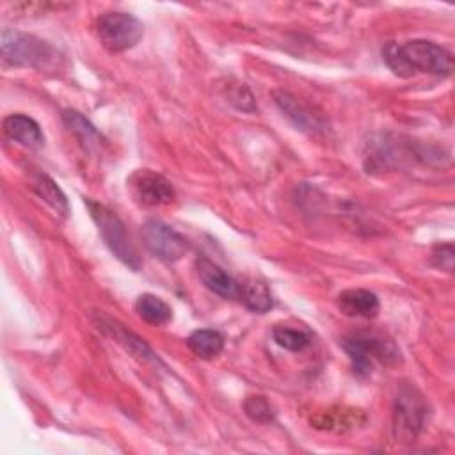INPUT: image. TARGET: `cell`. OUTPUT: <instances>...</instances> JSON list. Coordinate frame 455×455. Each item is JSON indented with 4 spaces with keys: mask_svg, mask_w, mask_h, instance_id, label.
Instances as JSON below:
<instances>
[{
    "mask_svg": "<svg viewBox=\"0 0 455 455\" xmlns=\"http://www.w3.org/2000/svg\"><path fill=\"white\" fill-rule=\"evenodd\" d=\"M338 309L348 318H373L380 309V302L370 290L350 288L338 295Z\"/></svg>",
    "mask_w": 455,
    "mask_h": 455,
    "instance_id": "11",
    "label": "cell"
},
{
    "mask_svg": "<svg viewBox=\"0 0 455 455\" xmlns=\"http://www.w3.org/2000/svg\"><path fill=\"white\" fill-rule=\"evenodd\" d=\"M341 347L347 352L352 363V370L357 377L370 375L375 363L389 366L400 361V350L396 345L375 334H352L341 341Z\"/></svg>",
    "mask_w": 455,
    "mask_h": 455,
    "instance_id": "3",
    "label": "cell"
},
{
    "mask_svg": "<svg viewBox=\"0 0 455 455\" xmlns=\"http://www.w3.org/2000/svg\"><path fill=\"white\" fill-rule=\"evenodd\" d=\"M272 338L279 347L291 352H300L311 343V338L307 332L288 327V325H275L272 331Z\"/></svg>",
    "mask_w": 455,
    "mask_h": 455,
    "instance_id": "20",
    "label": "cell"
},
{
    "mask_svg": "<svg viewBox=\"0 0 455 455\" xmlns=\"http://www.w3.org/2000/svg\"><path fill=\"white\" fill-rule=\"evenodd\" d=\"M32 190L39 199H43L50 208H53L60 215H68L69 206L64 192L59 185L46 174H36L32 180Z\"/></svg>",
    "mask_w": 455,
    "mask_h": 455,
    "instance_id": "18",
    "label": "cell"
},
{
    "mask_svg": "<svg viewBox=\"0 0 455 455\" xmlns=\"http://www.w3.org/2000/svg\"><path fill=\"white\" fill-rule=\"evenodd\" d=\"M196 270L203 284L224 299H238L240 283L208 258H197Z\"/></svg>",
    "mask_w": 455,
    "mask_h": 455,
    "instance_id": "10",
    "label": "cell"
},
{
    "mask_svg": "<svg viewBox=\"0 0 455 455\" xmlns=\"http://www.w3.org/2000/svg\"><path fill=\"white\" fill-rule=\"evenodd\" d=\"M274 101L281 108V112L302 132L318 133L325 128V121L320 114H316L307 103L300 98L293 96L288 91H274Z\"/></svg>",
    "mask_w": 455,
    "mask_h": 455,
    "instance_id": "9",
    "label": "cell"
},
{
    "mask_svg": "<svg viewBox=\"0 0 455 455\" xmlns=\"http://www.w3.org/2000/svg\"><path fill=\"white\" fill-rule=\"evenodd\" d=\"M128 188L135 203L146 208L162 206L174 201V188L171 181L149 169L135 171L128 178Z\"/></svg>",
    "mask_w": 455,
    "mask_h": 455,
    "instance_id": "8",
    "label": "cell"
},
{
    "mask_svg": "<svg viewBox=\"0 0 455 455\" xmlns=\"http://www.w3.org/2000/svg\"><path fill=\"white\" fill-rule=\"evenodd\" d=\"M432 265L441 270L451 272L453 270V243L448 242V243L435 245V249L432 252Z\"/></svg>",
    "mask_w": 455,
    "mask_h": 455,
    "instance_id": "23",
    "label": "cell"
},
{
    "mask_svg": "<svg viewBox=\"0 0 455 455\" xmlns=\"http://www.w3.org/2000/svg\"><path fill=\"white\" fill-rule=\"evenodd\" d=\"M427 403L412 384H402L393 402V437L400 443H414L423 430Z\"/></svg>",
    "mask_w": 455,
    "mask_h": 455,
    "instance_id": "5",
    "label": "cell"
},
{
    "mask_svg": "<svg viewBox=\"0 0 455 455\" xmlns=\"http://www.w3.org/2000/svg\"><path fill=\"white\" fill-rule=\"evenodd\" d=\"M0 52L4 62L16 68L46 69L59 60V53L50 43L14 28L2 30Z\"/></svg>",
    "mask_w": 455,
    "mask_h": 455,
    "instance_id": "2",
    "label": "cell"
},
{
    "mask_svg": "<svg viewBox=\"0 0 455 455\" xmlns=\"http://www.w3.org/2000/svg\"><path fill=\"white\" fill-rule=\"evenodd\" d=\"M85 206H87L92 220L96 222L98 231H100L103 242L107 243V247L110 249V252L119 261H123L126 267H130L132 270H139L140 258H139V252H137L135 245L132 243L130 236L126 235L123 220L112 210L103 206L101 203L85 199Z\"/></svg>",
    "mask_w": 455,
    "mask_h": 455,
    "instance_id": "4",
    "label": "cell"
},
{
    "mask_svg": "<svg viewBox=\"0 0 455 455\" xmlns=\"http://www.w3.org/2000/svg\"><path fill=\"white\" fill-rule=\"evenodd\" d=\"M382 57L387 68L402 78H409L416 73L446 76L453 69L451 53L443 46L425 39H412L403 44L389 43L384 46Z\"/></svg>",
    "mask_w": 455,
    "mask_h": 455,
    "instance_id": "1",
    "label": "cell"
},
{
    "mask_svg": "<svg viewBox=\"0 0 455 455\" xmlns=\"http://www.w3.org/2000/svg\"><path fill=\"white\" fill-rule=\"evenodd\" d=\"M243 411L256 423H270L274 419V411H272L270 403L267 402V398L258 396V395L247 396L243 400Z\"/></svg>",
    "mask_w": 455,
    "mask_h": 455,
    "instance_id": "22",
    "label": "cell"
},
{
    "mask_svg": "<svg viewBox=\"0 0 455 455\" xmlns=\"http://www.w3.org/2000/svg\"><path fill=\"white\" fill-rule=\"evenodd\" d=\"M135 309L149 325H165L172 318L171 306L153 293H142L135 302Z\"/></svg>",
    "mask_w": 455,
    "mask_h": 455,
    "instance_id": "15",
    "label": "cell"
},
{
    "mask_svg": "<svg viewBox=\"0 0 455 455\" xmlns=\"http://www.w3.org/2000/svg\"><path fill=\"white\" fill-rule=\"evenodd\" d=\"M188 348L201 359H213L224 348V338L213 329H197L187 338Z\"/></svg>",
    "mask_w": 455,
    "mask_h": 455,
    "instance_id": "16",
    "label": "cell"
},
{
    "mask_svg": "<svg viewBox=\"0 0 455 455\" xmlns=\"http://www.w3.org/2000/svg\"><path fill=\"white\" fill-rule=\"evenodd\" d=\"M4 133L30 149H37L44 144V135L41 132V126L25 114H11L4 119Z\"/></svg>",
    "mask_w": 455,
    "mask_h": 455,
    "instance_id": "12",
    "label": "cell"
},
{
    "mask_svg": "<svg viewBox=\"0 0 455 455\" xmlns=\"http://www.w3.org/2000/svg\"><path fill=\"white\" fill-rule=\"evenodd\" d=\"M144 245L158 259L172 263L185 256L188 251L187 238L160 220H148L140 228Z\"/></svg>",
    "mask_w": 455,
    "mask_h": 455,
    "instance_id": "7",
    "label": "cell"
},
{
    "mask_svg": "<svg viewBox=\"0 0 455 455\" xmlns=\"http://www.w3.org/2000/svg\"><path fill=\"white\" fill-rule=\"evenodd\" d=\"M96 32L101 44L108 52L119 53L133 48L140 41L144 34V27L140 20L130 12L110 11L98 18Z\"/></svg>",
    "mask_w": 455,
    "mask_h": 455,
    "instance_id": "6",
    "label": "cell"
},
{
    "mask_svg": "<svg viewBox=\"0 0 455 455\" xmlns=\"http://www.w3.org/2000/svg\"><path fill=\"white\" fill-rule=\"evenodd\" d=\"M226 96H228V101L242 112H256L258 110L256 100H254L252 92L249 91V87L245 84L228 85L226 87Z\"/></svg>",
    "mask_w": 455,
    "mask_h": 455,
    "instance_id": "21",
    "label": "cell"
},
{
    "mask_svg": "<svg viewBox=\"0 0 455 455\" xmlns=\"http://www.w3.org/2000/svg\"><path fill=\"white\" fill-rule=\"evenodd\" d=\"M238 299L254 313H267L274 304L268 286L258 279H247L240 283Z\"/></svg>",
    "mask_w": 455,
    "mask_h": 455,
    "instance_id": "14",
    "label": "cell"
},
{
    "mask_svg": "<svg viewBox=\"0 0 455 455\" xmlns=\"http://www.w3.org/2000/svg\"><path fill=\"white\" fill-rule=\"evenodd\" d=\"M357 416H361V411L345 409V407H331L325 412H318L315 418H311V423L316 428L322 430H348L354 425H357Z\"/></svg>",
    "mask_w": 455,
    "mask_h": 455,
    "instance_id": "17",
    "label": "cell"
},
{
    "mask_svg": "<svg viewBox=\"0 0 455 455\" xmlns=\"http://www.w3.org/2000/svg\"><path fill=\"white\" fill-rule=\"evenodd\" d=\"M101 329L110 334L119 345H123L130 354H133L135 357L139 359H144V361H149L153 359V352L151 348L146 345L144 339H140L137 334L130 332L128 329H124L121 323L117 322H112V320H103L101 322Z\"/></svg>",
    "mask_w": 455,
    "mask_h": 455,
    "instance_id": "13",
    "label": "cell"
},
{
    "mask_svg": "<svg viewBox=\"0 0 455 455\" xmlns=\"http://www.w3.org/2000/svg\"><path fill=\"white\" fill-rule=\"evenodd\" d=\"M62 119H64L66 126L69 128V132H73L78 137V140L87 149L100 148L103 144V139H101L100 132L80 112H76V110H64Z\"/></svg>",
    "mask_w": 455,
    "mask_h": 455,
    "instance_id": "19",
    "label": "cell"
}]
</instances>
